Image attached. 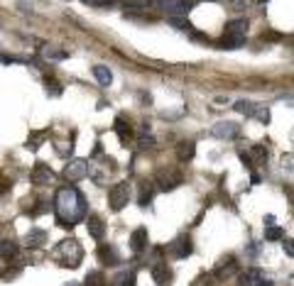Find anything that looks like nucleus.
Listing matches in <instances>:
<instances>
[{
    "label": "nucleus",
    "instance_id": "obj_1",
    "mask_svg": "<svg viewBox=\"0 0 294 286\" xmlns=\"http://www.w3.org/2000/svg\"><path fill=\"white\" fill-rule=\"evenodd\" d=\"M54 213H56V220L61 225H76L79 220L86 218V201L84 196L79 193V189L74 186H64V189L56 191V198H54Z\"/></svg>",
    "mask_w": 294,
    "mask_h": 286
},
{
    "label": "nucleus",
    "instance_id": "obj_2",
    "mask_svg": "<svg viewBox=\"0 0 294 286\" xmlns=\"http://www.w3.org/2000/svg\"><path fill=\"white\" fill-rule=\"evenodd\" d=\"M54 259L61 264V267H79L81 259H84V249L79 245V240H61L59 245L54 247Z\"/></svg>",
    "mask_w": 294,
    "mask_h": 286
},
{
    "label": "nucleus",
    "instance_id": "obj_3",
    "mask_svg": "<svg viewBox=\"0 0 294 286\" xmlns=\"http://www.w3.org/2000/svg\"><path fill=\"white\" fill-rule=\"evenodd\" d=\"M245 37H248V20H231L223 29L221 47L223 49H240L245 44Z\"/></svg>",
    "mask_w": 294,
    "mask_h": 286
},
{
    "label": "nucleus",
    "instance_id": "obj_4",
    "mask_svg": "<svg viewBox=\"0 0 294 286\" xmlns=\"http://www.w3.org/2000/svg\"><path fill=\"white\" fill-rule=\"evenodd\" d=\"M130 184L127 181H118L115 186H113L111 191H108V203H111V210H123L127 205V201H130Z\"/></svg>",
    "mask_w": 294,
    "mask_h": 286
},
{
    "label": "nucleus",
    "instance_id": "obj_5",
    "mask_svg": "<svg viewBox=\"0 0 294 286\" xmlns=\"http://www.w3.org/2000/svg\"><path fill=\"white\" fill-rule=\"evenodd\" d=\"M157 8L167 17H186L191 10V3L189 0H157Z\"/></svg>",
    "mask_w": 294,
    "mask_h": 286
},
{
    "label": "nucleus",
    "instance_id": "obj_6",
    "mask_svg": "<svg viewBox=\"0 0 294 286\" xmlns=\"http://www.w3.org/2000/svg\"><path fill=\"white\" fill-rule=\"evenodd\" d=\"M182 181L184 178L177 169H159L157 176H154V184H157V189L159 191H174Z\"/></svg>",
    "mask_w": 294,
    "mask_h": 286
},
{
    "label": "nucleus",
    "instance_id": "obj_7",
    "mask_svg": "<svg viewBox=\"0 0 294 286\" xmlns=\"http://www.w3.org/2000/svg\"><path fill=\"white\" fill-rule=\"evenodd\" d=\"M88 169H91V164L86 162V159H71L64 166V176L69 178V181H81V178L88 176Z\"/></svg>",
    "mask_w": 294,
    "mask_h": 286
},
{
    "label": "nucleus",
    "instance_id": "obj_8",
    "mask_svg": "<svg viewBox=\"0 0 294 286\" xmlns=\"http://www.w3.org/2000/svg\"><path fill=\"white\" fill-rule=\"evenodd\" d=\"M191 249H194V245H191V237H186V235H179L174 242H169V255L174 259H184L191 255Z\"/></svg>",
    "mask_w": 294,
    "mask_h": 286
},
{
    "label": "nucleus",
    "instance_id": "obj_9",
    "mask_svg": "<svg viewBox=\"0 0 294 286\" xmlns=\"http://www.w3.org/2000/svg\"><path fill=\"white\" fill-rule=\"evenodd\" d=\"M213 137L218 139H236L240 135V125L238 123H231V120H221V123L213 125Z\"/></svg>",
    "mask_w": 294,
    "mask_h": 286
},
{
    "label": "nucleus",
    "instance_id": "obj_10",
    "mask_svg": "<svg viewBox=\"0 0 294 286\" xmlns=\"http://www.w3.org/2000/svg\"><path fill=\"white\" fill-rule=\"evenodd\" d=\"M56 174L47 166V164H37L35 169H32V184H37V186H49V184H54Z\"/></svg>",
    "mask_w": 294,
    "mask_h": 286
},
{
    "label": "nucleus",
    "instance_id": "obj_11",
    "mask_svg": "<svg viewBox=\"0 0 294 286\" xmlns=\"http://www.w3.org/2000/svg\"><path fill=\"white\" fill-rule=\"evenodd\" d=\"M147 242H150V237H147V228H138V230H133V235H130V249H133L135 255H142V252L147 249Z\"/></svg>",
    "mask_w": 294,
    "mask_h": 286
},
{
    "label": "nucleus",
    "instance_id": "obj_12",
    "mask_svg": "<svg viewBox=\"0 0 294 286\" xmlns=\"http://www.w3.org/2000/svg\"><path fill=\"white\" fill-rule=\"evenodd\" d=\"M172 269H169L165 262H157V264H152V279L157 281V286H169L172 284Z\"/></svg>",
    "mask_w": 294,
    "mask_h": 286
},
{
    "label": "nucleus",
    "instance_id": "obj_13",
    "mask_svg": "<svg viewBox=\"0 0 294 286\" xmlns=\"http://www.w3.org/2000/svg\"><path fill=\"white\" fill-rule=\"evenodd\" d=\"M98 257L103 264H120V255H118V249L113 245H101L98 247Z\"/></svg>",
    "mask_w": 294,
    "mask_h": 286
},
{
    "label": "nucleus",
    "instance_id": "obj_14",
    "mask_svg": "<svg viewBox=\"0 0 294 286\" xmlns=\"http://www.w3.org/2000/svg\"><path fill=\"white\" fill-rule=\"evenodd\" d=\"M86 228H88V235H91L93 240H103V235H106V225H103V220H101V218L91 216V218L86 220Z\"/></svg>",
    "mask_w": 294,
    "mask_h": 286
},
{
    "label": "nucleus",
    "instance_id": "obj_15",
    "mask_svg": "<svg viewBox=\"0 0 294 286\" xmlns=\"http://www.w3.org/2000/svg\"><path fill=\"white\" fill-rule=\"evenodd\" d=\"M47 242V232L40 230V228H32V230L25 235V245L27 247H42Z\"/></svg>",
    "mask_w": 294,
    "mask_h": 286
},
{
    "label": "nucleus",
    "instance_id": "obj_16",
    "mask_svg": "<svg viewBox=\"0 0 294 286\" xmlns=\"http://www.w3.org/2000/svg\"><path fill=\"white\" fill-rule=\"evenodd\" d=\"M194 154H196L194 142H179V147H177V159H179V162H191Z\"/></svg>",
    "mask_w": 294,
    "mask_h": 286
},
{
    "label": "nucleus",
    "instance_id": "obj_17",
    "mask_svg": "<svg viewBox=\"0 0 294 286\" xmlns=\"http://www.w3.org/2000/svg\"><path fill=\"white\" fill-rule=\"evenodd\" d=\"M93 76H96V81L101 83V86H111V81H113L111 68L103 66V64H96V66H93Z\"/></svg>",
    "mask_w": 294,
    "mask_h": 286
},
{
    "label": "nucleus",
    "instance_id": "obj_18",
    "mask_svg": "<svg viewBox=\"0 0 294 286\" xmlns=\"http://www.w3.org/2000/svg\"><path fill=\"white\" fill-rule=\"evenodd\" d=\"M42 54H44V59H49V61H61V59H67L69 56V52L67 49H61V47H44L42 49Z\"/></svg>",
    "mask_w": 294,
    "mask_h": 286
},
{
    "label": "nucleus",
    "instance_id": "obj_19",
    "mask_svg": "<svg viewBox=\"0 0 294 286\" xmlns=\"http://www.w3.org/2000/svg\"><path fill=\"white\" fill-rule=\"evenodd\" d=\"M263 276V272L260 269H248V272H243L240 274V279H238V286H255L257 284V279Z\"/></svg>",
    "mask_w": 294,
    "mask_h": 286
},
{
    "label": "nucleus",
    "instance_id": "obj_20",
    "mask_svg": "<svg viewBox=\"0 0 294 286\" xmlns=\"http://www.w3.org/2000/svg\"><path fill=\"white\" fill-rule=\"evenodd\" d=\"M115 132L120 137V142H127V139L133 137V127H130V123H125L123 118H115Z\"/></svg>",
    "mask_w": 294,
    "mask_h": 286
},
{
    "label": "nucleus",
    "instance_id": "obj_21",
    "mask_svg": "<svg viewBox=\"0 0 294 286\" xmlns=\"http://www.w3.org/2000/svg\"><path fill=\"white\" fill-rule=\"evenodd\" d=\"M108 286H135V272H120Z\"/></svg>",
    "mask_w": 294,
    "mask_h": 286
},
{
    "label": "nucleus",
    "instance_id": "obj_22",
    "mask_svg": "<svg viewBox=\"0 0 294 286\" xmlns=\"http://www.w3.org/2000/svg\"><path fill=\"white\" fill-rule=\"evenodd\" d=\"M233 108L238 110L240 115H245V118H252V115H255V108H257V103H252V100H238Z\"/></svg>",
    "mask_w": 294,
    "mask_h": 286
},
{
    "label": "nucleus",
    "instance_id": "obj_23",
    "mask_svg": "<svg viewBox=\"0 0 294 286\" xmlns=\"http://www.w3.org/2000/svg\"><path fill=\"white\" fill-rule=\"evenodd\" d=\"M150 8V0H125V13H145Z\"/></svg>",
    "mask_w": 294,
    "mask_h": 286
},
{
    "label": "nucleus",
    "instance_id": "obj_24",
    "mask_svg": "<svg viewBox=\"0 0 294 286\" xmlns=\"http://www.w3.org/2000/svg\"><path fill=\"white\" fill-rule=\"evenodd\" d=\"M0 257H3V259L17 257V245L10 242V240H3V242H0Z\"/></svg>",
    "mask_w": 294,
    "mask_h": 286
},
{
    "label": "nucleus",
    "instance_id": "obj_25",
    "mask_svg": "<svg viewBox=\"0 0 294 286\" xmlns=\"http://www.w3.org/2000/svg\"><path fill=\"white\" fill-rule=\"evenodd\" d=\"M172 20V25L179 29V32H194V25L189 22V20H182V17H169Z\"/></svg>",
    "mask_w": 294,
    "mask_h": 286
},
{
    "label": "nucleus",
    "instance_id": "obj_26",
    "mask_svg": "<svg viewBox=\"0 0 294 286\" xmlns=\"http://www.w3.org/2000/svg\"><path fill=\"white\" fill-rule=\"evenodd\" d=\"M265 240H284V230H282V228H275V225H267Z\"/></svg>",
    "mask_w": 294,
    "mask_h": 286
},
{
    "label": "nucleus",
    "instance_id": "obj_27",
    "mask_svg": "<svg viewBox=\"0 0 294 286\" xmlns=\"http://www.w3.org/2000/svg\"><path fill=\"white\" fill-rule=\"evenodd\" d=\"M250 154L255 157V162H252V164H263V162H267V150H265V147H257V145H255V147L250 150Z\"/></svg>",
    "mask_w": 294,
    "mask_h": 286
},
{
    "label": "nucleus",
    "instance_id": "obj_28",
    "mask_svg": "<svg viewBox=\"0 0 294 286\" xmlns=\"http://www.w3.org/2000/svg\"><path fill=\"white\" fill-rule=\"evenodd\" d=\"M252 118H255V120H260L263 125H267V123H270V110H267L265 105H257V108H255V115H252Z\"/></svg>",
    "mask_w": 294,
    "mask_h": 286
},
{
    "label": "nucleus",
    "instance_id": "obj_29",
    "mask_svg": "<svg viewBox=\"0 0 294 286\" xmlns=\"http://www.w3.org/2000/svg\"><path fill=\"white\" fill-rule=\"evenodd\" d=\"M44 137H47V132H32V135H29V139H27V150H37Z\"/></svg>",
    "mask_w": 294,
    "mask_h": 286
},
{
    "label": "nucleus",
    "instance_id": "obj_30",
    "mask_svg": "<svg viewBox=\"0 0 294 286\" xmlns=\"http://www.w3.org/2000/svg\"><path fill=\"white\" fill-rule=\"evenodd\" d=\"M86 286H103V274L101 272H88V276H86Z\"/></svg>",
    "mask_w": 294,
    "mask_h": 286
},
{
    "label": "nucleus",
    "instance_id": "obj_31",
    "mask_svg": "<svg viewBox=\"0 0 294 286\" xmlns=\"http://www.w3.org/2000/svg\"><path fill=\"white\" fill-rule=\"evenodd\" d=\"M150 201H152V189L145 184V186H142V191H140V205H147Z\"/></svg>",
    "mask_w": 294,
    "mask_h": 286
},
{
    "label": "nucleus",
    "instance_id": "obj_32",
    "mask_svg": "<svg viewBox=\"0 0 294 286\" xmlns=\"http://www.w3.org/2000/svg\"><path fill=\"white\" fill-rule=\"evenodd\" d=\"M138 145H140L142 150H145V147H147V150H150V147H154V139L150 135H147V132H142L140 137H138Z\"/></svg>",
    "mask_w": 294,
    "mask_h": 286
},
{
    "label": "nucleus",
    "instance_id": "obj_33",
    "mask_svg": "<svg viewBox=\"0 0 294 286\" xmlns=\"http://www.w3.org/2000/svg\"><path fill=\"white\" fill-rule=\"evenodd\" d=\"M47 93L49 95H61V86H59V81H47Z\"/></svg>",
    "mask_w": 294,
    "mask_h": 286
},
{
    "label": "nucleus",
    "instance_id": "obj_34",
    "mask_svg": "<svg viewBox=\"0 0 294 286\" xmlns=\"http://www.w3.org/2000/svg\"><path fill=\"white\" fill-rule=\"evenodd\" d=\"M86 5H91V8H108V5H113L115 0H84Z\"/></svg>",
    "mask_w": 294,
    "mask_h": 286
},
{
    "label": "nucleus",
    "instance_id": "obj_35",
    "mask_svg": "<svg viewBox=\"0 0 294 286\" xmlns=\"http://www.w3.org/2000/svg\"><path fill=\"white\" fill-rule=\"evenodd\" d=\"M282 247H284V252H287V257H294V247H292V240H284V242H282Z\"/></svg>",
    "mask_w": 294,
    "mask_h": 286
},
{
    "label": "nucleus",
    "instance_id": "obj_36",
    "mask_svg": "<svg viewBox=\"0 0 294 286\" xmlns=\"http://www.w3.org/2000/svg\"><path fill=\"white\" fill-rule=\"evenodd\" d=\"M255 286H275V284H272L270 279H265V276H260V279H257V284H255Z\"/></svg>",
    "mask_w": 294,
    "mask_h": 286
},
{
    "label": "nucleus",
    "instance_id": "obj_37",
    "mask_svg": "<svg viewBox=\"0 0 294 286\" xmlns=\"http://www.w3.org/2000/svg\"><path fill=\"white\" fill-rule=\"evenodd\" d=\"M248 255H250L252 259L257 257V245H250V247H248Z\"/></svg>",
    "mask_w": 294,
    "mask_h": 286
},
{
    "label": "nucleus",
    "instance_id": "obj_38",
    "mask_svg": "<svg viewBox=\"0 0 294 286\" xmlns=\"http://www.w3.org/2000/svg\"><path fill=\"white\" fill-rule=\"evenodd\" d=\"M267 225H275V218H272V216H267V218H265V228H267Z\"/></svg>",
    "mask_w": 294,
    "mask_h": 286
},
{
    "label": "nucleus",
    "instance_id": "obj_39",
    "mask_svg": "<svg viewBox=\"0 0 294 286\" xmlns=\"http://www.w3.org/2000/svg\"><path fill=\"white\" fill-rule=\"evenodd\" d=\"M69 286H81V284H69Z\"/></svg>",
    "mask_w": 294,
    "mask_h": 286
},
{
    "label": "nucleus",
    "instance_id": "obj_40",
    "mask_svg": "<svg viewBox=\"0 0 294 286\" xmlns=\"http://www.w3.org/2000/svg\"><path fill=\"white\" fill-rule=\"evenodd\" d=\"M263 3H267V0H263Z\"/></svg>",
    "mask_w": 294,
    "mask_h": 286
}]
</instances>
